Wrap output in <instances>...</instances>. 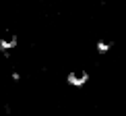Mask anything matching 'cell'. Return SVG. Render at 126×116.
<instances>
[{"instance_id": "6da1fadb", "label": "cell", "mask_w": 126, "mask_h": 116, "mask_svg": "<svg viewBox=\"0 0 126 116\" xmlns=\"http://www.w3.org/2000/svg\"><path fill=\"white\" fill-rule=\"evenodd\" d=\"M68 81L72 85H83V83H87V73L85 71H75V73L68 75Z\"/></svg>"}, {"instance_id": "7a4b0ae2", "label": "cell", "mask_w": 126, "mask_h": 116, "mask_svg": "<svg viewBox=\"0 0 126 116\" xmlns=\"http://www.w3.org/2000/svg\"><path fill=\"white\" fill-rule=\"evenodd\" d=\"M0 46H2V48H10V46H15V38L8 33L6 38H2V39H0Z\"/></svg>"}]
</instances>
